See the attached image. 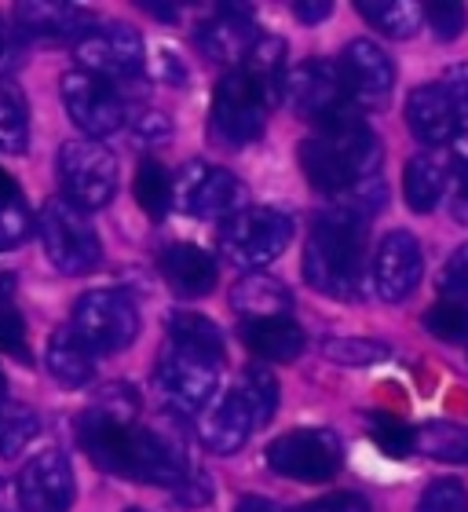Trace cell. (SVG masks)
Returning <instances> with one entry per match:
<instances>
[{
  "label": "cell",
  "instance_id": "obj_1",
  "mask_svg": "<svg viewBox=\"0 0 468 512\" xmlns=\"http://www.w3.org/2000/svg\"><path fill=\"white\" fill-rule=\"evenodd\" d=\"M77 439L99 469L121 480L176 491L191 476L187 450L161 428L139 425V395L128 384H110L77 417Z\"/></svg>",
  "mask_w": 468,
  "mask_h": 512
},
{
  "label": "cell",
  "instance_id": "obj_2",
  "mask_svg": "<svg viewBox=\"0 0 468 512\" xmlns=\"http://www.w3.org/2000/svg\"><path fill=\"white\" fill-rule=\"evenodd\" d=\"M366 216L348 205H330L315 216L304 246V278L333 300H359L366 286Z\"/></svg>",
  "mask_w": 468,
  "mask_h": 512
},
{
  "label": "cell",
  "instance_id": "obj_3",
  "mask_svg": "<svg viewBox=\"0 0 468 512\" xmlns=\"http://www.w3.org/2000/svg\"><path fill=\"white\" fill-rule=\"evenodd\" d=\"M381 139L362 121V114L341 121L333 128H322L319 136L300 143V169L319 194L330 198H348L359 183L381 176Z\"/></svg>",
  "mask_w": 468,
  "mask_h": 512
},
{
  "label": "cell",
  "instance_id": "obj_4",
  "mask_svg": "<svg viewBox=\"0 0 468 512\" xmlns=\"http://www.w3.org/2000/svg\"><path fill=\"white\" fill-rule=\"evenodd\" d=\"M220 370H224L220 355L169 341L165 352L158 355V366H154V392H158V399L165 403L169 414L202 417L216 403Z\"/></svg>",
  "mask_w": 468,
  "mask_h": 512
},
{
  "label": "cell",
  "instance_id": "obj_5",
  "mask_svg": "<svg viewBox=\"0 0 468 512\" xmlns=\"http://www.w3.org/2000/svg\"><path fill=\"white\" fill-rule=\"evenodd\" d=\"M293 231H297V220L286 209L253 205V209H245L220 227V253H224L227 264L256 275L260 267H267L271 260L286 253L289 242H293Z\"/></svg>",
  "mask_w": 468,
  "mask_h": 512
},
{
  "label": "cell",
  "instance_id": "obj_6",
  "mask_svg": "<svg viewBox=\"0 0 468 512\" xmlns=\"http://www.w3.org/2000/svg\"><path fill=\"white\" fill-rule=\"evenodd\" d=\"M37 235H41L44 256L52 260L59 275H88L103 260L96 227L88 224V213L66 198H48L37 213Z\"/></svg>",
  "mask_w": 468,
  "mask_h": 512
},
{
  "label": "cell",
  "instance_id": "obj_7",
  "mask_svg": "<svg viewBox=\"0 0 468 512\" xmlns=\"http://www.w3.org/2000/svg\"><path fill=\"white\" fill-rule=\"evenodd\" d=\"M286 103L297 110L300 118L319 128V132L362 114L355 107V99H351L348 85H344L341 66L326 63V59H304L300 66L289 70Z\"/></svg>",
  "mask_w": 468,
  "mask_h": 512
},
{
  "label": "cell",
  "instance_id": "obj_8",
  "mask_svg": "<svg viewBox=\"0 0 468 512\" xmlns=\"http://www.w3.org/2000/svg\"><path fill=\"white\" fill-rule=\"evenodd\" d=\"M271 99L249 81L245 70H231L220 81L209 114V139L224 150H242L264 136Z\"/></svg>",
  "mask_w": 468,
  "mask_h": 512
},
{
  "label": "cell",
  "instance_id": "obj_9",
  "mask_svg": "<svg viewBox=\"0 0 468 512\" xmlns=\"http://www.w3.org/2000/svg\"><path fill=\"white\" fill-rule=\"evenodd\" d=\"M55 172L63 183V198L85 213L107 209L117 194V158L96 139H70L63 143Z\"/></svg>",
  "mask_w": 468,
  "mask_h": 512
},
{
  "label": "cell",
  "instance_id": "obj_10",
  "mask_svg": "<svg viewBox=\"0 0 468 512\" xmlns=\"http://www.w3.org/2000/svg\"><path fill=\"white\" fill-rule=\"evenodd\" d=\"M81 70L110 85H128L147 70V44L128 22H96L74 44Z\"/></svg>",
  "mask_w": 468,
  "mask_h": 512
},
{
  "label": "cell",
  "instance_id": "obj_11",
  "mask_svg": "<svg viewBox=\"0 0 468 512\" xmlns=\"http://www.w3.org/2000/svg\"><path fill=\"white\" fill-rule=\"evenodd\" d=\"M344 465L341 436L330 428H293L267 447V469L282 480L326 483Z\"/></svg>",
  "mask_w": 468,
  "mask_h": 512
},
{
  "label": "cell",
  "instance_id": "obj_12",
  "mask_svg": "<svg viewBox=\"0 0 468 512\" xmlns=\"http://www.w3.org/2000/svg\"><path fill=\"white\" fill-rule=\"evenodd\" d=\"M70 326L96 355H114L139 337V311L121 289H88L74 304Z\"/></svg>",
  "mask_w": 468,
  "mask_h": 512
},
{
  "label": "cell",
  "instance_id": "obj_13",
  "mask_svg": "<svg viewBox=\"0 0 468 512\" xmlns=\"http://www.w3.org/2000/svg\"><path fill=\"white\" fill-rule=\"evenodd\" d=\"M249 191L234 172L220 169V165H205V161H187L176 176V209L194 220H234L245 213Z\"/></svg>",
  "mask_w": 468,
  "mask_h": 512
},
{
  "label": "cell",
  "instance_id": "obj_14",
  "mask_svg": "<svg viewBox=\"0 0 468 512\" xmlns=\"http://www.w3.org/2000/svg\"><path fill=\"white\" fill-rule=\"evenodd\" d=\"M59 92H63V107L70 114V121L88 139L99 143V139L114 136L117 128L125 125V99L110 81H99V77L85 74V70H70L63 77Z\"/></svg>",
  "mask_w": 468,
  "mask_h": 512
},
{
  "label": "cell",
  "instance_id": "obj_15",
  "mask_svg": "<svg viewBox=\"0 0 468 512\" xmlns=\"http://www.w3.org/2000/svg\"><path fill=\"white\" fill-rule=\"evenodd\" d=\"M19 505L22 512H70L77 498V483L70 458L59 447L33 454L19 472Z\"/></svg>",
  "mask_w": 468,
  "mask_h": 512
},
{
  "label": "cell",
  "instance_id": "obj_16",
  "mask_svg": "<svg viewBox=\"0 0 468 512\" xmlns=\"http://www.w3.org/2000/svg\"><path fill=\"white\" fill-rule=\"evenodd\" d=\"M425 271V253L410 231H392L381 238L373 256V289L384 304H399L417 289Z\"/></svg>",
  "mask_w": 468,
  "mask_h": 512
},
{
  "label": "cell",
  "instance_id": "obj_17",
  "mask_svg": "<svg viewBox=\"0 0 468 512\" xmlns=\"http://www.w3.org/2000/svg\"><path fill=\"white\" fill-rule=\"evenodd\" d=\"M256 428H264V425H260V417H256V410L249 406V399L242 395L238 384H231V388L198 417V439H202V447L209 450V454H220V458L238 454V450L249 443V436H253Z\"/></svg>",
  "mask_w": 468,
  "mask_h": 512
},
{
  "label": "cell",
  "instance_id": "obj_18",
  "mask_svg": "<svg viewBox=\"0 0 468 512\" xmlns=\"http://www.w3.org/2000/svg\"><path fill=\"white\" fill-rule=\"evenodd\" d=\"M341 74H344V85H348L351 99H355V107H384L388 96H392L395 88V63L388 59L381 44L366 41H351L341 55Z\"/></svg>",
  "mask_w": 468,
  "mask_h": 512
},
{
  "label": "cell",
  "instance_id": "obj_19",
  "mask_svg": "<svg viewBox=\"0 0 468 512\" xmlns=\"http://www.w3.org/2000/svg\"><path fill=\"white\" fill-rule=\"evenodd\" d=\"M15 19V33L26 37V41H81L92 26H96V15L85 8H74V4H55V0H22L11 11Z\"/></svg>",
  "mask_w": 468,
  "mask_h": 512
},
{
  "label": "cell",
  "instance_id": "obj_20",
  "mask_svg": "<svg viewBox=\"0 0 468 512\" xmlns=\"http://www.w3.org/2000/svg\"><path fill=\"white\" fill-rule=\"evenodd\" d=\"M256 41H260V33L253 26V15H249V8H238V4L216 8L194 33V44L205 52V59H213L220 66H234V70L245 63V55L253 52Z\"/></svg>",
  "mask_w": 468,
  "mask_h": 512
},
{
  "label": "cell",
  "instance_id": "obj_21",
  "mask_svg": "<svg viewBox=\"0 0 468 512\" xmlns=\"http://www.w3.org/2000/svg\"><path fill=\"white\" fill-rule=\"evenodd\" d=\"M458 107L443 85H417L406 99V125L417 143L425 147H443L458 139Z\"/></svg>",
  "mask_w": 468,
  "mask_h": 512
},
{
  "label": "cell",
  "instance_id": "obj_22",
  "mask_svg": "<svg viewBox=\"0 0 468 512\" xmlns=\"http://www.w3.org/2000/svg\"><path fill=\"white\" fill-rule=\"evenodd\" d=\"M158 271L165 278V286L183 300L209 297L216 289V278H220L213 253H205L202 246H191V242H176V246L161 249Z\"/></svg>",
  "mask_w": 468,
  "mask_h": 512
},
{
  "label": "cell",
  "instance_id": "obj_23",
  "mask_svg": "<svg viewBox=\"0 0 468 512\" xmlns=\"http://www.w3.org/2000/svg\"><path fill=\"white\" fill-rule=\"evenodd\" d=\"M242 344L256 359L264 363H293L304 352V330L293 315H278V319H249L238 326Z\"/></svg>",
  "mask_w": 468,
  "mask_h": 512
},
{
  "label": "cell",
  "instance_id": "obj_24",
  "mask_svg": "<svg viewBox=\"0 0 468 512\" xmlns=\"http://www.w3.org/2000/svg\"><path fill=\"white\" fill-rule=\"evenodd\" d=\"M44 363H48V374L59 388H85L96 377V352L81 341V333L74 326L52 330L48 348H44Z\"/></svg>",
  "mask_w": 468,
  "mask_h": 512
},
{
  "label": "cell",
  "instance_id": "obj_25",
  "mask_svg": "<svg viewBox=\"0 0 468 512\" xmlns=\"http://www.w3.org/2000/svg\"><path fill=\"white\" fill-rule=\"evenodd\" d=\"M231 308L238 311V319H278V315H293V297L289 289L271 275H245L242 282H234L231 289Z\"/></svg>",
  "mask_w": 468,
  "mask_h": 512
},
{
  "label": "cell",
  "instance_id": "obj_26",
  "mask_svg": "<svg viewBox=\"0 0 468 512\" xmlns=\"http://www.w3.org/2000/svg\"><path fill=\"white\" fill-rule=\"evenodd\" d=\"M249 74L260 92L271 99V107H275L278 99H286V81H289V70H286V41L282 37H260L253 44V52L245 55V63L238 66Z\"/></svg>",
  "mask_w": 468,
  "mask_h": 512
},
{
  "label": "cell",
  "instance_id": "obj_27",
  "mask_svg": "<svg viewBox=\"0 0 468 512\" xmlns=\"http://www.w3.org/2000/svg\"><path fill=\"white\" fill-rule=\"evenodd\" d=\"M447 191V165L436 154H417L403 169V198L414 213H432Z\"/></svg>",
  "mask_w": 468,
  "mask_h": 512
},
{
  "label": "cell",
  "instance_id": "obj_28",
  "mask_svg": "<svg viewBox=\"0 0 468 512\" xmlns=\"http://www.w3.org/2000/svg\"><path fill=\"white\" fill-rule=\"evenodd\" d=\"M355 11L370 22L373 30H381L384 37H395V41L414 37L425 22V8L410 4V0H359Z\"/></svg>",
  "mask_w": 468,
  "mask_h": 512
},
{
  "label": "cell",
  "instance_id": "obj_29",
  "mask_svg": "<svg viewBox=\"0 0 468 512\" xmlns=\"http://www.w3.org/2000/svg\"><path fill=\"white\" fill-rule=\"evenodd\" d=\"M136 202L150 220H165L169 209L176 205V180L161 161L143 158L136 165Z\"/></svg>",
  "mask_w": 468,
  "mask_h": 512
},
{
  "label": "cell",
  "instance_id": "obj_30",
  "mask_svg": "<svg viewBox=\"0 0 468 512\" xmlns=\"http://www.w3.org/2000/svg\"><path fill=\"white\" fill-rule=\"evenodd\" d=\"M0 150L4 154L30 150V107L11 81H0Z\"/></svg>",
  "mask_w": 468,
  "mask_h": 512
},
{
  "label": "cell",
  "instance_id": "obj_31",
  "mask_svg": "<svg viewBox=\"0 0 468 512\" xmlns=\"http://www.w3.org/2000/svg\"><path fill=\"white\" fill-rule=\"evenodd\" d=\"M0 352L30 363V337H26V322L15 304V275L0 267Z\"/></svg>",
  "mask_w": 468,
  "mask_h": 512
},
{
  "label": "cell",
  "instance_id": "obj_32",
  "mask_svg": "<svg viewBox=\"0 0 468 512\" xmlns=\"http://www.w3.org/2000/svg\"><path fill=\"white\" fill-rule=\"evenodd\" d=\"M417 450L432 461L447 465H468V425H450V421H428L417 428Z\"/></svg>",
  "mask_w": 468,
  "mask_h": 512
},
{
  "label": "cell",
  "instance_id": "obj_33",
  "mask_svg": "<svg viewBox=\"0 0 468 512\" xmlns=\"http://www.w3.org/2000/svg\"><path fill=\"white\" fill-rule=\"evenodd\" d=\"M30 238V205L22 198L19 183L0 169V253L19 249Z\"/></svg>",
  "mask_w": 468,
  "mask_h": 512
},
{
  "label": "cell",
  "instance_id": "obj_34",
  "mask_svg": "<svg viewBox=\"0 0 468 512\" xmlns=\"http://www.w3.org/2000/svg\"><path fill=\"white\" fill-rule=\"evenodd\" d=\"M41 432V417L26 403H0V458H19L22 450L30 447V439Z\"/></svg>",
  "mask_w": 468,
  "mask_h": 512
},
{
  "label": "cell",
  "instance_id": "obj_35",
  "mask_svg": "<svg viewBox=\"0 0 468 512\" xmlns=\"http://www.w3.org/2000/svg\"><path fill=\"white\" fill-rule=\"evenodd\" d=\"M169 341L198 348V352L220 355L224 359V333L213 319L194 315V311H172L169 315Z\"/></svg>",
  "mask_w": 468,
  "mask_h": 512
},
{
  "label": "cell",
  "instance_id": "obj_36",
  "mask_svg": "<svg viewBox=\"0 0 468 512\" xmlns=\"http://www.w3.org/2000/svg\"><path fill=\"white\" fill-rule=\"evenodd\" d=\"M322 355L337 366H373L384 363L392 348L381 341H366V337H330L322 341Z\"/></svg>",
  "mask_w": 468,
  "mask_h": 512
},
{
  "label": "cell",
  "instance_id": "obj_37",
  "mask_svg": "<svg viewBox=\"0 0 468 512\" xmlns=\"http://www.w3.org/2000/svg\"><path fill=\"white\" fill-rule=\"evenodd\" d=\"M234 384L242 388V395L256 410L260 425H271V417L278 410V381L271 377V370H264V366H245Z\"/></svg>",
  "mask_w": 468,
  "mask_h": 512
},
{
  "label": "cell",
  "instance_id": "obj_38",
  "mask_svg": "<svg viewBox=\"0 0 468 512\" xmlns=\"http://www.w3.org/2000/svg\"><path fill=\"white\" fill-rule=\"evenodd\" d=\"M366 425H370L373 443H377L388 458H406L410 450H417V432L406 428L403 421H395L392 414H370Z\"/></svg>",
  "mask_w": 468,
  "mask_h": 512
},
{
  "label": "cell",
  "instance_id": "obj_39",
  "mask_svg": "<svg viewBox=\"0 0 468 512\" xmlns=\"http://www.w3.org/2000/svg\"><path fill=\"white\" fill-rule=\"evenodd\" d=\"M425 330L436 333L439 341L468 344V308L450 304V300H436V304L425 311Z\"/></svg>",
  "mask_w": 468,
  "mask_h": 512
},
{
  "label": "cell",
  "instance_id": "obj_40",
  "mask_svg": "<svg viewBox=\"0 0 468 512\" xmlns=\"http://www.w3.org/2000/svg\"><path fill=\"white\" fill-rule=\"evenodd\" d=\"M417 512H468V491L458 480H436L428 483Z\"/></svg>",
  "mask_w": 468,
  "mask_h": 512
},
{
  "label": "cell",
  "instance_id": "obj_41",
  "mask_svg": "<svg viewBox=\"0 0 468 512\" xmlns=\"http://www.w3.org/2000/svg\"><path fill=\"white\" fill-rule=\"evenodd\" d=\"M439 293H443V300H450V304L468 308V242L450 253L447 267H443V275H439Z\"/></svg>",
  "mask_w": 468,
  "mask_h": 512
},
{
  "label": "cell",
  "instance_id": "obj_42",
  "mask_svg": "<svg viewBox=\"0 0 468 512\" xmlns=\"http://www.w3.org/2000/svg\"><path fill=\"white\" fill-rule=\"evenodd\" d=\"M425 22L428 30L436 33L439 41H454L465 30V8L454 0H439V4H425Z\"/></svg>",
  "mask_w": 468,
  "mask_h": 512
},
{
  "label": "cell",
  "instance_id": "obj_43",
  "mask_svg": "<svg viewBox=\"0 0 468 512\" xmlns=\"http://www.w3.org/2000/svg\"><path fill=\"white\" fill-rule=\"evenodd\" d=\"M132 132H136L139 139H147V143H158V139H165L172 132V121L165 118L161 110L139 107L136 114H132Z\"/></svg>",
  "mask_w": 468,
  "mask_h": 512
},
{
  "label": "cell",
  "instance_id": "obj_44",
  "mask_svg": "<svg viewBox=\"0 0 468 512\" xmlns=\"http://www.w3.org/2000/svg\"><path fill=\"white\" fill-rule=\"evenodd\" d=\"M172 494H176V502L187 505V509H202V505L213 502V480L202 476V472H191Z\"/></svg>",
  "mask_w": 468,
  "mask_h": 512
},
{
  "label": "cell",
  "instance_id": "obj_45",
  "mask_svg": "<svg viewBox=\"0 0 468 512\" xmlns=\"http://www.w3.org/2000/svg\"><path fill=\"white\" fill-rule=\"evenodd\" d=\"M304 512H373V509H370V502H366L362 494L341 491V494H330V498H319V502H311Z\"/></svg>",
  "mask_w": 468,
  "mask_h": 512
},
{
  "label": "cell",
  "instance_id": "obj_46",
  "mask_svg": "<svg viewBox=\"0 0 468 512\" xmlns=\"http://www.w3.org/2000/svg\"><path fill=\"white\" fill-rule=\"evenodd\" d=\"M19 55V33L0 19V81H8V74L19 70Z\"/></svg>",
  "mask_w": 468,
  "mask_h": 512
},
{
  "label": "cell",
  "instance_id": "obj_47",
  "mask_svg": "<svg viewBox=\"0 0 468 512\" xmlns=\"http://www.w3.org/2000/svg\"><path fill=\"white\" fill-rule=\"evenodd\" d=\"M443 88L450 92V99H454L458 114H465V118H468V63L450 66L447 74H443Z\"/></svg>",
  "mask_w": 468,
  "mask_h": 512
},
{
  "label": "cell",
  "instance_id": "obj_48",
  "mask_svg": "<svg viewBox=\"0 0 468 512\" xmlns=\"http://www.w3.org/2000/svg\"><path fill=\"white\" fill-rule=\"evenodd\" d=\"M450 172H454V187H468V132H458L450 147Z\"/></svg>",
  "mask_w": 468,
  "mask_h": 512
},
{
  "label": "cell",
  "instance_id": "obj_49",
  "mask_svg": "<svg viewBox=\"0 0 468 512\" xmlns=\"http://www.w3.org/2000/svg\"><path fill=\"white\" fill-rule=\"evenodd\" d=\"M333 15V4L330 0H297L293 4V19L308 22V26H315V22L330 19Z\"/></svg>",
  "mask_w": 468,
  "mask_h": 512
},
{
  "label": "cell",
  "instance_id": "obj_50",
  "mask_svg": "<svg viewBox=\"0 0 468 512\" xmlns=\"http://www.w3.org/2000/svg\"><path fill=\"white\" fill-rule=\"evenodd\" d=\"M238 512H289V509L267 502V498H256V494H245L242 502H238Z\"/></svg>",
  "mask_w": 468,
  "mask_h": 512
},
{
  "label": "cell",
  "instance_id": "obj_51",
  "mask_svg": "<svg viewBox=\"0 0 468 512\" xmlns=\"http://www.w3.org/2000/svg\"><path fill=\"white\" fill-rule=\"evenodd\" d=\"M454 216H458L461 224H468V187H454Z\"/></svg>",
  "mask_w": 468,
  "mask_h": 512
},
{
  "label": "cell",
  "instance_id": "obj_52",
  "mask_svg": "<svg viewBox=\"0 0 468 512\" xmlns=\"http://www.w3.org/2000/svg\"><path fill=\"white\" fill-rule=\"evenodd\" d=\"M143 11L154 15V19H169V22L180 19V8H161V4H147V0H143Z\"/></svg>",
  "mask_w": 468,
  "mask_h": 512
},
{
  "label": "cell",
  "instance_id": "obj_53",
  "mask_svg": "<svg viewBox=\"0 0 468 512\" xmlns=\"http://www.w3.org/2000/svg\"><path fill=\"white\" fill-rule=\"evenodd\" d=\"M4 392H8V384H4V374H0V403H4Z\"/></svg>",
  "mask_w": 468,
  "mask_h": 512
},
{
  "label": "cell",
  "instance_id": "obj_54",
  "mask_svg": "<svg viewBox=\"0 0 468 512\" xmlns=\"http://www.w3.org/2000/svg\"><path fill=\"white\" fill-rule=\"evenodd\" d=\"M0 498H4V483H0ZM0 512H8V505L0 502Z\"/></svg>",
  "mask_w": 468,
  "mask_h": 512
},
{
  "label": "cell",
  "instance_id": "obj_55",
  "mask_svg": "<svg viewBox=\"0 0 468 512\" xmlns=\"http://www.w3.org/2000/svg\"><path fill=\"white\" fill-rule=\"evenodd\" d=\"M128 512H147V509H128Z\"/></svg>",
  "mask_w": 468,
  "mask_h": 512
}]
</instances>
